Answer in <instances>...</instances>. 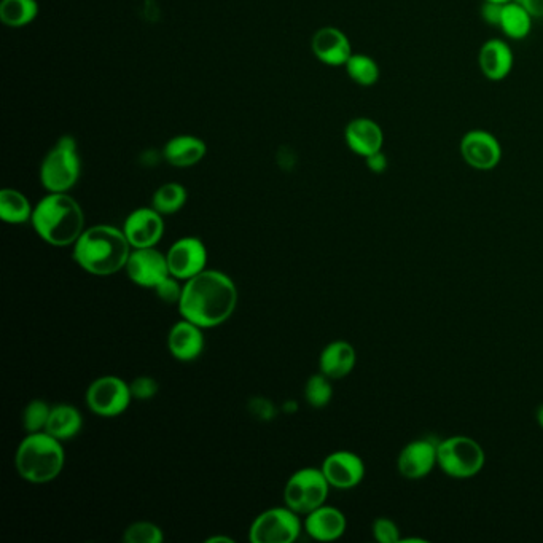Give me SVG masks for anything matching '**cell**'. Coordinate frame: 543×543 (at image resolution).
<instances>
[{"label":"cell","mask_w":543,"mask_h":543,"mask_svg":"<svg viewBox=\"0 0 543 543\" xmlns=\"http://www.w3.org/2000/svg\"><path fill=\"white\" fill-rule=\"evenodd\" d=\"M346 516L338 508L321 505L306 515L305 531L317 542H333L346 532Z\"/></svg>","instance_id":"obj_17"},{"label":"cell","mask_w":543,"mask_h":543,"mask_svg":"<svg viewBox=\"0 0 543 543\" xmlns=\"http://www.w3.org/2000/svg\"><path fill=\"white\" fill-rule=\"evenodd\" d=\"M39 15L37 0H2L0 21L8 28H24Z\"/></svg>","instance_id":"obj_26"},{"label":"cell","mask_w":543,"mask_h":543,"mask_svg":"<svg viewBox=\"0 0 543 543\" xmlns=\"http://www.w3.org/2000/svg\"><path fill=\"white\" fill-rule=\"evenodd\" d=\"M129 389H131L133 399L149 400L157 395L158 383L152 376H137L129 384Z\"/></svg>","instance_id":"obj_34"},{"label":"cell","mask_w":543,"mask_h":543,"mask_svg":"<svg viewBox=\"0 0 543 543\" xmlns=\"http://www.w3.org/2000/svg\"><path fill=\"white\" fill-rule=\"evenodd\" d=\"M485 2H497V4H507V2H512V0H485Z\"/></svg>","instance_id":"obj_40"},{"label":"cell","mask_w":543,"mask_h":543,"mask_svg":"<svg viewBox=\"0 0 543 543\" xmlns=\"http://www.w3.org/2000/svg\"><path fill=\"white\" fill-rule=\"evenodd\" d=\"M51 407L45 400H32L23 411V427L28 434L45 432Z\"/></svg>","instance_id":"obj_30"},{"label":"cell","mask_w":543,"mask_h":543,"mask_svg":"<svg viewBox=\"0 0 543 543\" xmlns=\"http://www.w3.org/2000/svg\"><path fill=\"white\" fill-rule=\"evenodd\" d=\"M372 531L379 543H399L402 540L399 526L384 516L373 521Z\"/></svg>","instance_id":"obj_32"},{"label":"cell","mask_w":543,"mask_h":543,"mask_svg":"<svg viewBox=\"0 0 543 543\" xmlns=\"http://www.w3.org/2000/svg\"><path fill=\"white\" fill-rule=\"evenodd\" d=\"M82 427V413L69 403H58L55 407H51L45 432L51 437L58 438L59 442H66L75 435H79Z\"/></svg>","instance_id":"obj_23"},{"label":"cell","mask_w":543,"mask_h":543,"mask_svg":"<svg viewBox=\"0 0 543 543\" xmlns=\"http://www.w3.org/2000/svg\"><path fill=\"white\" fill-rule=\"evenodd\" d=\"M206 152H208V147L203 139L184 134V136L169 139L165 150H163V155L171 166L190 168V166L198 165L206 157Z\"/></svg>","instance_id":"obj_22"},{"label":"cell","mask_w":543,"mask_h":543,"mask_svg":"<svg viewBox=\"0 0 543 543\" xmlns=\"http://www.w3.org/2000/svg\"><path fill=\"white\" fill-rule=\"evenodd\" d=\"M311 47H313L314 56L327 66H346L352 56V47L348 36L332 26L319 29L314 34Z\"/></svg>","instance_id":"obj_16"},{"label":"cell","mask_w":543,"mask_h":543,"mask_svg":"<svg viewBox=\"0 0 543 543\" xmlns=\"http://www.w3.org/2000/svg\"><path fill=\"white\" fill-rule=\"evenodd\" d=\"M32 208L28 198L18 190L5 188L0 192V219L12 225H21L32 219Z\"/></svg>","instance_id":"obj_25"},{"label":"cell","mask_w":543,"mask_h":543,"mask_svg":"<svg viewBox=\"0 0 543 543\" xmlns=\"http://www.w3.org/2000/svg\"><path fill=\"white\" fill-rule=\"evenodd\" d=\"M208 543H233L235 540L230 539V537L215 536L211 539L206 540Z\"/></svg>","instance_id":"obj_38"},{"label":"cell","mask_w":543,"mask_h":543,"mask_svg":"<svg viewBox=\"0 0 543 543\" xmlns=\"http://www.w3.org/2000/svg\"><path fill=\"white\" fill-rule=\"evenodd\" d=\"M333 397L332 379L324 373H317L306 381L305 399L313 408H324Z\"/></svg>","instance_id":"obj_29"},{"label":"cell","mask_w":543,"mask_h":543,"mask_svg":"<svg viewBox=\"0 0 543 543\" xmlns=\"http://www.w3.org/2000/svg\"><path fill=\"white\" fill-rule=\"evenodd\" d=\"M365 161H367L368 169L375 174H383L387 169V163H389L383 152L373 153L370 157L365 158Z\"/></svg>","instance_id":"obj_36"},{"label":"cell","mask_w":543,"mask_h":543,"mask_svg":"<svg viewBox=\"0 0 543 543\" xmlns=\"http://www.w3.org/2000/svg\"><path fill=\"white\" fill-rule=\"evenodd\" d=\"M64 462L63 442L47 432L26 435L16 450V470L32 485H47L56 480L63 472Z\"/></svg>","instance_id":"obj_4"},{"label":"cell","mask_w":543,"mask_h":543,"mask_svg":"<svg viewBox=\"0 0 543 543\" xmlns=\"http://www.w3.org/2000/svg\"><path fill=\"white\" fill-rule=\"evenodd\" d=\"M537 422H539V426L543 429V405L537 411Z\"/></svg>","instance_id":"obj_39"},{"label":"cell","mask_w":543,"mask_h":543,"mask_svg":"<svg viewBox=\"0 0 543 543\" xmlns=\"http://www.w3.org/2000/svg\"><path fill=\"white\" fill-rule=\"evenodd\" d=\"M133 400L129 384L118 376H101L88 387L86 405L94 415L115 418L125 413Z\"/></svg>","instance_id":"obj_9"},{"label":"cell","mask_w":543,"mask_h":543,"mask_svg":"<svg viewBox=\"0 0 543 543\" xmlns=\"http://www.w3.org/2000/svg\"><path fill=\"white\" fill-rule=\"evenodd\" d=\"M485 462V451L473 438L456 435L438 442L437 464L448 477L456 480L475 477Z\"/></svg>","instance_id":"obj_6"},{"label":"cell","mask_w":543,"mask_h":543,"mask_svg":"<svg viewBox=\"0 0 543 543\" xmlns=\"http://www.w3.org/2000/svg\"><path fill=\"white\" fill-rule=\"evenodd\" d=\"M238 305V290L230 276L222 271L204 270L185 281L179 301L184 319L201 329L219 327L230 319Z\"/></svg>","instance_id":"obj_1"},{"label":"cell","mask_w":543,"mask_h":543,"mask_svg":"<svg viewBox=\"0 0 543 543\" xmlns=\"http://www.w3.org/2000/svg\"><path fill=\"white\" fill-rule=\"evenodd\" d=\"M158 298L163 303L168 305H179L180 298H182V292H184V286H180L179 279L174 276H168L165 281H161L157 287H155Z\"/></svg>","instance_id":"obj_33"},{"label":"cell","mask_w":543,"mask_h":543,"mask_svg":"<svg viewBox=\"0 0 543 543\" xmlns=\"http://www.w3.org/2000/svg\"><path fill=\"white\" fill-rule=\"evenodd\" d=\"M163 539H165L163 531L157 524L149 523V521H137L128 526L123 534L125 543H161Z\"/></svg>","instance_id":"obj_31"},{"label":"cell","mask_w":543,"mask_h":543,"mask_svg":"<svg viewBox=\"0 0 543 543\" xmlns=\"http://www.w3.org/2000/svg\"><path fill=\"white\" fill-rule=\"evenodd\" d=\"M169 273L179 281H188L196 274L203 273L208 265V249L200 238L179 239L169 247L168 254Z\"/></svg>","instance_id":"obj_10"},{"label":"cell","mask_w":543,"mask_h":543,"mask_svg":"<svg viewBox=\"0 0 543 543\" xmlns=\"http://www.w3.org/2000/svg\"><path fill=\"white\" fill-rule=\"evenodd\" d=\"M532 18H543V0H518Z\"/></svg>","instance_id":"obj_37"},{"label":"cell","mask_w":543,"mask_h":543,"mask_svg":"<svg viewBox=\"0 0 543 543\" xmlns=\"http://www.w3.org/2000/svg\"><path fill=\"white\" fill-rule=\"evenodd\" d=\"M344 139L352 152L367 158L383 149L384 134L378 123L370 118L360 117L352 120L344 129Z\"/></svg>","instance_id":"obj_19"},{"label":"cell","mask_w":543,"mask_h":543,"mask_svg":"<svg viewBox=\"0 0 543 543\" xmlns=\"http://www.w3.org/2000/svg\"><path fill=\"white\" fill-rule=\"evenodd\" d=\"M330 488L332 486L325 478L322 469L305 467L293 473L287 481L284 501L287 507L292 508L298 515H308L309 512H313L327 502Z\"/></svg>","instance_id":"obj_7"},{"label":"cell","mask_w":543,"mask_h":543,"mask_svg":"<svg viewBox=\"0 0 543 543\" xmlns=\"http://www.w3.org/2000/svg\"><path fill=\"white\" fill-rule=\"evenodd\" d=\"M438 442L434 438H418L408 443L397 458V470L407 480H421L437 467Z\"/></svg>","instance_id":"obj_13"},{"label":"cell","mask_w":543,"mask_h":543,"mask_svg":"<svg viewBox=\"0 0 543 543\" xmlns=\"http://www.w3.org/2000/svg\"><path fill=\"white\" fill-rule=\"evenodd\" d=\"M168 348L180 362L198 359L204 349L203 329L182 317V321L172 325L169 330Z\"/></svg>","instance_id":"obj_18"},{"label":"cell","mask_w":543,"mask_h":543,"mask_svg":"<svg viewBox=\"0 0 543 543\" xmlns=\"http://www.w3.org/2000/svg\"><path fill=\"white\" fill-rule=\"evenodd\" d=\"M123 233L133 249L155 247L165 235L163 215L153 208H141L126 217Z\"/></svg>","instance_id":"obj_14"},{"label":"cell","mask_w":543,"mask_h":543,"mask_svg":"<svg viewBox=\"0 0 543 543\" xmlns=\"http://www.w3.org/2000/svg\"><path fill=\"white\" fill-rule=\"evenodd\" d=\"M356 362L354 346L348 341L338 340L325 346L319 357V368L330 379H343L354 370Z\"/></svg>","instance_id":"obj_21"},{"label":"cell","mask_w":543,"mask_h":543,"mask_svg":"<svg viewBox=\"0 0 543 543\" xmlns=\"http://www.w3.org/2000/svg\"><path fill=\"white\" fill-rule=\"evenodd\" d=\"M80 171L82 161L77 141L72 136L59 137L43 158L40 182L48 193H67L79 182Z\"/></svg>","instance_id":"obj_5"},{"label":"cell","mask_w":543,"mask_h":543,"mask_svg":"<svg viewBox=\"0 0 543 543\" xmlns=\"http://www.w3.org/2000/svg\"><path fill=\"white\" fill-rule=\"evenodd\" d=\"M461 155L470 168L491 171L501 163L502 147L485 129H473L462 137Z\"/></svg>","instance_id":"obj_12"},{"label":"cell","mask_w":543,"mask_h":543,"mask_svg":"<svg viewBox=\"0 0 543 543\" xmlns=\"http://www.w3.org/2000/svg\"><path fill=\"white\" fill-rule=\"evenodd\" d=\"M478 64L486 79L501 82L512 72L513 53L508 43L501 39H491L481 47Z\"/></svg>","instance_id":"obj_20"},{"label":"cell","mask_w":543,"mask_h":543,"mask_svg":"<svg viewBox=\"0 0 543 543\" xmlns=\"http://www.w3.org/2000/svg\"><path fill=\"white\" fill-rule=\"evenodd\" d=\"M322 472L336 489L356 488L365 477V464L352 451H335L322 462Z\"/></svg>","instance_id":"obj_15"},{"label":"cell","mask_w":543,"mask_h":543,"mask_svg":"<svg viewBox=\"0 0 543 543\" xmlns=\"http://www.w3.org/2000/svg\"><path fill=\"white\" fill-rule=\"evenodd\" d=\"M187 203V190L177 182L161 185L152 198V208L161 215H172L184 208Z\"/></svg>","instance_id":"obj_27"},{"label":"cell","mask_w":543,"mask_h":543,"mask_svg":"<svg viewBox=\"0 0 543 543\" xmlns=\"http://www.w3.org/2000/svg\"><path fill=\"white\" fill-rule=\"evenodd\" d=\"M133 247L123 230L110 225H94L83 231L74 244L75 263L93 276H110L125 268Z\"/></svg>","instance_id":"obj_2"},{"label":"cell","mask_w":543,"mask_h":543,"mask_svg":"<svg viewBox=\"0 0 543 543\" xmlns=\"http://www.w3.org/2000/svg\"><path fill=\"white\" fill-rule=\"evenodd\" d=\"M532 20L534 18H532L531 13L518 0H512V2L504 4V8H502L499 28L510 39L521 40L529 36Z\"/></svg>","instance_id":"obj_24"},{"label":"cell","mask_w":543,"mask_h":543,"mask_svg":"<svg viewBox=\"0 0 543 543\" xmlns=\"http://www.w3.org/2000/svg\"><path fill=\"white\" fill-rule=\"evenodd\" d=\"M298 513L289 507H276L260 513L249 529L252 543H292L300 537Z\"/></svg>","instance_id":"obj_8"},{"label":"cell","mask_w":543,"mask_h":543,"mask_svg":"<svg viewBox=\"0 0 543 543\" xmlns=\"http://www.w3.org/2000/svg\"><path fill=\"white\" fill-rule=\"evenodd\" d=\"M502 8H504V4H497V2H485L483 7H481V16H483V20H485L486 23L499 28V23H501Z\"/></svg>","instance_id":"obj_35"},{"label":"cell","mask_w":543,"mask_h":543,"mask_svg":"<svg viewBox=\"0 0 543 543\" xmlns=\"http://www.w3.org/2000/svg\"><path fill=\"white\" fill-rule=\"evenodd\" d=\"M128 278L136 286L144 289H155L161 281H165L169 273L168 258L155 247L133 249L125 266Z\"/></svg>","instance_id":"obj_11"},{"label":"cell","mask_w":543,"mask_h":543,"mask_svg":"<svg viewBox=\"0 0 543 543\" xmlns=\"http://www.w3.org/2000/svg\"><path fill=\"white\" fill-rule=\"evenodd\" d=\"M37 235L56 247L74 246L85 231L80 204L67 193H48L39 201L31 219Z\"/></svg>","instance_id":"obj_3"},{"label":"cell","mask_w":543,"mask_h":543,"mask_svg":"<svg viewBox=\"0 0 543 543\" xmlns=\"http://www.w3.org/2000/svg\"><path fill=\"white\" fill-rule=\"evenodd\" d=\"M346 72L351 77L352 82L357 85L372 86L379 80V67L375 59L367 55H354L352 53L348 63H346Z\"/></svg>","instance_id":"obj_28"}]
</instances>
